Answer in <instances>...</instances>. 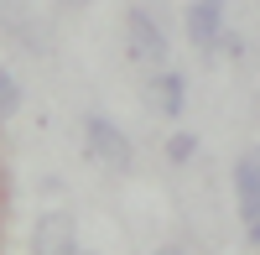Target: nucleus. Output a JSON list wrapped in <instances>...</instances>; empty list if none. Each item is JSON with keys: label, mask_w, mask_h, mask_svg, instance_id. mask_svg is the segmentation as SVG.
Segmentation results:
<instances>
[{"label": "nucleus", "mask_w": 260, "mask_h": 255, "mask_svg": "<svg viewBox=\"0 0 260 255\" xmlns=\"http://www.w3.org/2000/svg\"><path fill=\"white\" fill-rule=\"evenodd\" d=\"M31 255H78V229H73V214H42L31 224Z\"/></svg>", "instance_id": "nucleus-2"}, {"label": "nucleus", "mask_w": 260, "mask_h": 255, "mask_svg": "<svg viewBox=\"0 0 260 255\" xmlns=\"http://www.w3.org/2000/svg\"><path fill=\"white\" fill-rule=\"evenodd\" d=\"M245 229H250V240H255V250H260V208H255V214L245 219Z\"/></svg>", "instance_id": "nucleus-9"}, {"label": "nucleus", "mask_w": 260, "mask_h": 255, "mask_svg": "<svg viewBox=\"0 0 260 255\" xmlns=\"http://www.w3.org/2000/svg\"><path fill=\"white\" fill-rule=\"evenodd\" d=\"M187 37H192V47L224 42V0H192L187 6Z\"/></svg>", "instance_id": "nucleus-4"}, {"label": "nucleus", "mask_w": 260, "mask_h": 255, "mask_svg": "<svg viewBox=\"0 0 260 255\" xmlns=\"http://www.w3.org/2000/svg\"><path fill=\"white\" fill-rule=\"evenodd\" d=\"M192 151H198V141H192L187 131H177V136H172V141H167V156H172V162H187Z\"/></svg>", "instance_id": "nucleus-8"}, {"label": "nucleus", "mask_w": 260, "mask_h": 255, "mask_svg": "<svg viewBox=\"0 0 260 255\" xmlns=\"http://www.w3.org/2000/svg\"><path fill=\"white\" fill-rule=\"evenodd\" d=\"M83 136H89L94 162H104L110 172H125L130 156H136V151H130V141H125V131H120V125H110L104 115H89V120H83Z\"/></svg>", "instance_id": "nucleus-1"}, {"label": "nucleus", "mask_w": 260, "mask_h": 255, "mask_svg": "<svg viewBox=\"0 0 260 255\" xmlns=\"http://www.w3.org/2000/svg\"><path fill=\"white\" fill-rule=\"evenodd\" d=\"M125 37H130V57L136 62H167V37H161V26L146 11L125 16Z\"/></svg>", "instance_id": "nucleus-3"}, {"label": "nucleus", "mask_w": 260, "mask_h": 255, "mask_svg": "<svg viewBox=\"0 0 260 255\" xmlns=\"http://www.w3.org/2000/svg\"><path fill=\"white\" fill-rule=\"evenodd\" d=\"M234 198H240V219L260 208V156H240L234 167Z\"/></svg>", "instance_id": "nucleus-5"}, {"label": "nucleus", "mask_w": 260, "mask_h": 255, "mask_svg": "<svg viewBox=\"0 0 260 255\" xmlns=\"http://www.w3.org/2000/svg\"><path fill=\"white\" fill-rule=\"evenodd\" d=\"M151 89H156V110H161L167 120H177V115H182V78H177V73H161Z\"/></svg>", "instance_id": "nucleus-6"}, {"label": "nucleus", "mask_w": 260, "mask_h": 255, "mask_svg": "<svg viewBox=\"0 0 260 255\" xmlns=\"http://www.w3.org/2000/svg\"><path fill=\"white\" fill-rule=\"evenodd\" d=\"M16 110H21V83H16L6 68H0V120H11Z\"/></svg>", "instance_id": "nucleus-7"}, {"label": "nucleus", "mask_w": 260, "mask_h": 255, "mask_svg": "<svg viewBox=\"0 0 260 255\" xmlns=\"http://www.w3.org/2000/svg\"><path fill=\"white\" fill-rule=\"evenodd\" d=\"M62 6H94V0H62Z\"/></svg>", "instance_id": "nucleus-11"}, {"label": "nucleus", "mask_w": 260, "mask_h": 255, "mask_svg": "<svg viewBox=\"0 0 260 255\" xmlns=\"http://www.w3.org/2000/svg\"><path fill=\"white\" fill-rule=\"evenodd\" d=\"M156 255H182V245H161V250H156Z\"/></svg>", "instance_id": "nucleus-10"}]
</instances>
